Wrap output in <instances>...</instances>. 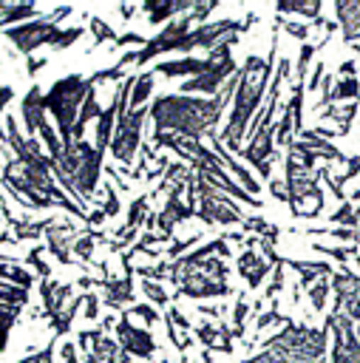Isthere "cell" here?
Returning a JSON list of instances; mask_svg holds the SVG:
<instances>
[{"label": "cell", "instance_id": "32", "mask_svg": "<svg viewBox=\"0 0 360 363\" xmlns=\"http://www.w3.org/2000/svg\"><path fill=\"white\" fill-rule=\"evenodd\" d=\"M142 295L147 298L150 306H170V295H167L164 286L156 284V281H142Z\"/></svg>", "mask_w": 360, "mask_h": 363}, {"label": "cell", "instance_id": "42", "mask_svg": "<svg viewBox=\"0 0 360 363\" xmlns=\"http://www.w3.org/2000/svg\"><path fill=\"white\" fill-rule=\"evenodd\" d=\"M11 99H14V88L0 82V116H6V108H9Z\"/></svg>", "mask_w": 360, "mask_h": 363}, {"label": "cell", "instance_id": "35", "mask_svg": "<svg viewBox=\"0 0 360 363\" xmlns=\"http://www.w3.org/2000/svg\"><path fill=\"white\" fill-rule=\"evenodd\" d=\"M125 77H128V71H122V68L111 65V68H99V71H94L88 79H91L94 85H102V82H122Z\"/></svg>", "mask_w": 360, "mask_h": 363}, {"label": "cell", "instance_id": "21", "mask_svg": "<svg viewBox=\"0 0 360 363\" xmlns=\"http://www.w3.org/2000/svg\"><path fill=\"white\" fill-rule=\"evenodd\" d=\"M357 102H343V105H329V108H323L326 113H320L323 119H329V122H334L337 125V136H343L349 128H351V119H354V113H357Z\"/></svg>", "mask_w": 360, "mask_h": 363}, {"label": "cell", "instance_id": "33", "mask_svg": "<svg viewBox=\"0 0 360 363\" xmlns=\"http://www.w3.org/2000/svg\"><path fill=\"white\" fill-rule=\"evenodd\" d=\"M167 264H170V261H156V264H147V267H136L133 275H139L142 281H156V284H162V281H167Z\"/></svg>", "mask_w": 360, "mask_h": 363}, {"label": "cell", "instance_id": "39", "mask_svg": "<svg viewBox=\"0 0 360 363\" xmlns=\"http://www.w3.org/2000/svg\"><path fill=\"white\" fill-rule=\"evenodd\" d=\"M323 77H326V65H323V62H315V65H312V77L306 79L303 88H306V91H317L320 82H323Z\"/></svg>", "mask_w": 360, "mask_h": 363}, {"label": "cell", "instance_id": "43", "mask_svg": "<svg viewBox=\"0 0 360 363\" xmlns=\"http://www.w3.org/2000/svg\"><path fill=\"white\" fill-rule=\"evenodd\" d=\"M269 193H272L278 201H286V184H283V179H272V182H269Z\"/></svg>", "mask_w": 360, "mask_h": 363}, {"label": "cell", "instance_id": "12", "mask_svg": "<svg viewBox=\"0 0 360 363\" xmlns=\"http://www.w3.org/2000/svg\"><path fill=\"white\" fill-rule=\"evenodd\" d=\"M193 3L196 0H145L139 9L147 14L150 26H164L176 17H184L193 9Z\"/></svg>", "mask_w": 360, "mask_h": 363}, {"label": "cell", "instance_id": "9", "mask_svg": "<svg viewBox=\"0 0 360 363\" xmlns=\"http://www.w3.org/2000/svg\"><path fill=\"white\" fill-rule=\"evenodd\" d=\"M133 267H125L119 278H108L102 284V306H108L111 312H125L128 306H133Z\"/></svg>", "mask_w": 360, "mask_h": 363}, {"label": "cell", "instance_id": "40", "mask_svg": "<svg viewBox=\"0 0 360 363\" xmlns=\"http://www.w3.org/2000/svg\"><path fill=\"white\" fill-rule=\"evenodd\" d=\"M45 65H48V57H37V54L26 57V74H28V77H37Z\"/></svg>", "mask_w": 360, "mask_h": 363}, {"label": "cell", "instance_id": "20", "mask_svg": "<svg viewBox=\"0 0 360 363\" xmlns=\"http://www.w3.org/2000/svg\"><path fill=\"white\" fill-rule=\"evenodd\" d=\"M96 94H99L96 88H94V91H88V96H85V102H82L79 116H77V125H74V139H85L88 122H91V119H96V116L102 113V105H99V96H96Z\"/></svg>", "mask_w": 360, "mask_h": 363}, {"label": "cell", "instance_id": "25", "mask_svg": "<svg viewBox=\"0 0 360 363\" xmlns=\"http://www.w3.org/2000/svg\"><path fill=\"white\" fill-rule=\"evenodd\" d=\"M275 9H278L281 17H283V14H300V17H306V20L312 23V20L320 17V9H323V6H320L317 0H309V3H278Z\"/></svg>", "mask_w": 360, "mask_h": 363}, {"label": "cell", "instance_id": "44", "mask_svg": "<svg viewBox=\"0 0 360 363\" xmlns=\"http://www.w3.org/2000/svg\"><path fill=\"white\" fill-rule=\"evenodd\" d=\"M354 71H357V65H354V60H346V62L340 65V77H354Z\"/></svg>", "mask_w": 360, "mask_h": 363}, {"label": "cell", "instance_id": "41", "mask_svg": "<svg viewBox=\"0 0 360 363\" xmlns=\"http://www.w3.org/2000/svg\"><path fill=\"white\" fill-rule=\"evenodd\" d=\"M60 357H62V363H82L79 354H77L74 340H62V343H60Z\"/></svg>", "mask_w": 360, "mask_h": 363}, {"label": "cell", "instance_id": "1", "mask_svg": "<svg viewBox=\"0 0 360 363\" xmlns=\"http://www.w3.org/2000/svg\"><path fill=\"white\" fill-rule=\"evenodd\" d=\"M238 88V71L224 82L215 96H187V94H159L147 105V119L153 133H176L187 139H201L215 133L232 94Z\"/></svg>", "mask_w": 360, "mask_h": 363}, {"label": "cell", "instance_id": "45", "mask_svg": "<svg viewBox=\"0 0 360 363\" xmlns=\"http://www.w3.org/2000/svg\"><path fill=\"white\" fill-rule=\"evenodd\" d=\"M159 363H170V360H164V357H162V360H159Z\"/></svg>", "mask_w": 360, "mask_h": 363}, {"label": "cell", "instance_id": "2", "mask_svg": "<svg viewBox=\"0 0 360 363\" xmlns=\"http://www.w3.org/2000/svg\"><path fill=\"white\" fill-rule=\"evenodd\" d=\"M278 23L272 28V48L266 57H258V54H249L241 65H238V88L232 94V108L227 113V122L218 133L221 145L235 156L241 153V142L249 130V122L255 119V113L261 111L264 105V96H266V88H269V79H272V71H275V62H278Z\"/></svg>", "mask_w": 360, "mask_h": 363}, {"label": "cell", "instance_id": "10", "mask_svg": "<svg viewBox=\"0 0 360 363\" xmlns=\"http://www.w3.org/2000/svg\"><path fill=\"white\" fill-rule=\"evenodd\" d=\"M210 68V57H179V60H162L156 62L150 71L156 77H164V79H193L198 74H204Z\"/></svg>", "mask_w": 360, "mask_h": 363}, {"label": "cell", "instance_id": "15", "mask_svg": "<svg viewBox=\"0 0 360 363\" xmlns=\"http://www.w3.org/2000/svg\"><path fill=\"white\" fill-rule=\"evenodd\" d=\"M116 116H119V99L116 94L111 96V102L102 108V113L96 116V130H94V147L108 153V145L113 139V128H116Z\"/></svg>", "mask_w": 360, "mask_h": 363}, {"label": "cell", "instance_id": "30", "mask_svg": "<svg viewBox=\"0 0 360 363\" xmlns=\"http://www.w3.org/2000/svg\"><path fill=\"white\" fill-rule=\"evenodd\" d=\"M275 23H278V28H283L289 37H295V40H300V43H306L309 40V34H312V26L309 23H298V20H286V17H275Z\"/></svg>", "mask_w": 360, "mask_h": 363}, {"label": "cell", "instance_id": "7", "mask_svg": "<svg viewBox=\"0 0 360 363\" xmlns=\"http://www.w3.org/2000/svg\"><path fill=\"white\" fill-rule=\"evenodd\" d=\"M193 298V301H207V298H224V295H232V286L230 284H221V281H213L207 278L204 272L198 269H190L179 284H176V295L170 298Z\"/></svg>", "mask_w": 360, "mask_h": 363}, {"label": "cell", "instance_id": "14", "mask_svg": "<svg viewBox=\"0 0 360 363\" xmlns=\"http://www.w3.org/2000/svg\"><path fill=\"white\" fill-rule=\"evenodd\" d=\"M74 298V286L71 284H60L54 278L48 281H40V301H43V312H45V320L54 318L57 312H62Z\"/></svg>", "mask_w": 360, "mask_h": 363}, {"label": "cell", "instance_id": "24", "mask_svg": "<svg viewBox=\"0 0 360 363\" xmlns=\"http://www.w3.org/2000/svg\"><path fill=\"white\" fill-rule=\"evenodd\" d=\"M43 252H45V244H34L31 250H28V255L23 258V267L28 269H34V278H40V281H48L51 278V267L43 261Z\"/></svg>", "mask_w": 360, "mask_h": 363}, {"label": "cell", "instance_id": "19", "mask_svg": "<svg viewBox=\"0 0 360 363\" xmlns=\"http://www.w3.org/2000/svg\"><path fill=\"white\" fill-rule=\"evenodd\" d=\"M153 91H156V74L150 68L142 71V74H136V82H133V91H130V99H128V111H136V108L150 105Z\"/></svg>", "mask_w": 360, "mask_h": 363}, {"label": "cell", "instance_id": "13", "mask_svg": "<svg viewBox=\"0 0 360 363\" xmlns=\"http://www.w3.org/2000/svg\"><path fill=\"white\" fill-rule=\"evenodd\" d=\"M269 272H272V264L264 261L258 250L244 247V252L238 255V275L244 278V284H247L249 289H258V286L266 281Z\"/></svg>", "mask_w": 360, "mask_h": 363}, {"label": "cell", "instance_id": "18", "mask_svg": "<svg viewBox=\"0 0 360 363\" xmlns=\"http://www.w3.org/2000/svg\"><path fill=\"white\" fill-rule=\"evenodd\" d=\"M283 264L298 272V281H300V286H306V289H309L315 281L329 278V275L334 272L332 264H326V261H295V258H283Z\"/></svg>", "mask_w": 360, "mask_h": 363}, {"label": "cell", "instance_id": "31", "mask_svg": "<svg viewBox=\"0 0 360 363\" xmlns=\"http://www.w3.org/2000/svg\"><path fill=\"white\" fill-rule=\"evenodd\" d=\"M315 51H317V45H312V43H303V45H300L298 62H295V82H303V85H306V71H309V62H312Z\"/></svg>", "mask_w": 360, "mask_h": 363}, {"label": "cell", "instance_id": "27", "mask_svg": "<svg viewBox=\"0 0 360 363\" xmlns=\"http://www.w3.org/2000/svg\"><path fill=\"white\" fill-rule=\"evenodd\" d=\"M96 207L105 213V218H113V216H119V213H122L119 193L113 190V184H111V182H102V201H99Z\"/></svg>", "mask_w": 360, "mask_h": 363}, {"label": "cell", "instance_id": "6", "mask_svg": "<svg viewBox=\"0 0 360 363\" xmlns=\"http://www.w3.org/2000/svg\"><path fill=\"white\" fill-rule=\"evenodd\" d=\"M332 332V363H360V337L354 332L351 318L343 312H332L323 323Z\"/></svg>", "mask_w": 360, "mask_h": 363}, {"label": "cell", "instance_id": "46", "mask_svg": "<svg viewBox=\"0 0 360 363\" xmlns=\"http://www.w3.org/2000/svg\"><path fill=\"white\" fill-rule=\"evenodd\" d=\"M130 363H133V360H130Z\"/></svg>", "mask_w": 360, "mask_h": 363}, {"label": "cell", "instance_id": "22", "mask_svg": "<svg viewBox=\"0 0 360 363\" xmlns=\"http://www.w3.org/2000/svg\"><path fill=\"white\" fill-rule=\"evenodd\" d=\"M0 281H6V284H11V286H20V289H31L34 286V272L31 269H26L23 264H3L0 261Z\"/></svg>", "mask_w": 360, "mask_h": 363}, {"label": "cell", "instance_id": "4", "mask_svg": "<svg viewBox=\"0 0 360 363\" xmlns=\"http://www.w3.org/2000/svg\"><path fill=\"white\" fill-rule=\"evenodd\" d=\"M94 88L96 85L85 74H68V77H60L48 91H43V105L57 125L60 142L74 139V125H77L79 108H82L88 91H94Z\"/></svg>", "mask_w": 360, "mask_h": 363}, {"label": "cell", "instance_id": "17", "mask_svg": "<svg viewBox=\"0 0 360 363\" xmlns=\"http://www.w3.org/2000/svg\"><path fill=\"white\" fill-rule=\"evenodd\" d=\"M45 11H40L34 3H9V0H0V28H11V26H20L26 20H37L43 17Z\"/></svg>", "mask_w": 360, "mask_h": 363}, {"label": "cell", "instance_id": "8", "mask_svg": "<svg viewBox=\"0 0 360 363\" xmlns=\"http://www.w3.org/2000/svg\"><path fill=\"white\" fill-rule=\"evenodd\" d=\"M204 139H207L210 150L218 156V162L224 164V170H227V173H230V176H232V179H235V182H238L249 196H255V199H258V193H261V182H255V176H252V173H249V170H247V167H244V164H241V162H238V159H235V156L221 145L218 130H215V133H207Z\"/></svg>", "mask_w": 360, "mask_h": 363}, {"label": "cell", "instance_id": "23", "mask_svg": "<svg viewBox=\"0 0 360 363\" xmlns=\"http://www.w3.org/2000/svg\"><path fill=\"white\" fill-rule=\"evenodd\" d=\"M23 315V306H9V303H0V354L9 349V340H11V332L17 326Z\"/></svg>", "mask_w": 360, "mask_h": 363}, {"label": "cell", "instance_id": "38", "mask_svg": "<svg viewBox=\"0 0 360 363\" xmlns=\"http://www.w3.org/2000/svg\"><path fill=\"white\" fill-rule=\"evenodd\" d=\"M145 43H147L145 34H139V31H125V34H119V37L113 40V48H125V45H136V48H142Z\"/></svg>", "mask_w": 360, "mask_h": 363}, {"label": "cell", "instance_id": "37", "mask_svg": "<svg viewBox=\"0 0 360 363\" xmlns=\"http://www.w3.org/2000/svg\"><path fill=\"white\" fill-rule=\"evenodd\" d=\"M14 363H54V343H48V346L40 349V352H28L26 357H20V360H14Z\"/></svg>", "mask_w": 360, "mask_h": 363}, {"label": "cell", "instance_id": "26", "mask_svg": "<svg viewBox=\"0 0 360 363\" xmlns=\"http://www.w3.org/2000/svg\"><path fill=\"white\" fill-rule=\"evenodd\" d=\"M249 318V303L244 295H238L235 306H232V318H230V329H232V337L235 340H244V323Z\"/></svg>", "mask_w": 360, "mask_h": 363}, {"label": "cell", "instance_id": "34", "mask_svg": "<svg viewBox=\"0 0 360 363\" xmlns=\"http://www.w3.org/2000/svg\"><path fill=\"white\" fill-rule=\"evenodd\" d=\"M306 295H309V303L315 306V312H323V309H326V298H329V278L315 281V284L306 289Z\"/></svg>", "mask_w": 360, "mask_h": 363}, {"label": "cell", "instance_id": "11", "mask_svg": "<svg viewBox=\"0 0 360 363\" xmlns=\"http://www.w3.org/2000/svg\"><path fill=\"white\" fill-rule=\"evenodd\" d=\"M20 113H23V128H26V136L28 139H37V128L43 122H48V111L43 105V88L34 82L23 99H20Z\"/></svg>", "mask_w": 360, "mask_h": 363}, {"label": "cell", "instance_id": "28", "mask_svg": "<svg viewBox=\"0 0 360 363\" xmlns=\"http://www.w3.org/2000/svg\"><path fill=\"white\" fill-rule=\"evenodd\" d=\"M88 31H91V40H94V45H102V43H108V40L113 43V40L119 37V34H116V31H113V28H111V26H108L102 17H96V14L88 20ZM94 45H91V48H94Z\"/></svg>", "mask_w": 360, "mask_h": 363}, {"label": "cell", "instance_id": "29", "mask_svg": "<svg viewBox=\"0 0 360 363\" xmlns=\"http://www.w3.org/2000/svg\"><path fill=\"white\" fill-rule=\"evenodd\" d=\"M122 315H125V318H139V320L145 323V329H150L153 323H159V320H162L159 309H156V306H150V303H133V306H128Z\"/></svg>", "mask_w": 360, "mask_h": 363}, {"label": "cell", "instance_id": "16", "mask_svg": "<svg viewBox=\"0 0 360 363\" xmlns=\"http://www.w3.org/2000/svg\"><path fill=\"white\" fill-rule=\"evenodd\" d=\"M334 14H337V26L343 31V43L360 40V0H337Z\"/></svg>", "mask_w": 360, "mask_h": 363}, {"label": "cell", "instance_id": "36", "mask_svg": "<svg viewBox=\"0 0 360 363\" xmlns=\"http://www.w3.org/2000/svg\"><path fill=\"white\" fill-rule=\"evenodd\" d=\"M99 306H102V301H99V295L96 292H82V318L85 320H96L99 318Z\"/></svg>", "mask_w": 360, "mask_h": 363}, {"label": "cell", "instance_id": "3", "mask_svg": "<svg viewBox=\"0 0 360 363\" xmlns=\"http://www.w3.org/2000/svg\"><path fill=\"white\" fill-rule=\"evenodd\" d=\"M3 37L14 45L17 54L23 57H31L37 54L40 48H51V51H65L71 48L74 43H79L85 37V28L82 26H71V28H60V23H54L48 14L37 17V20H26L20 26H11V28H3Z\"/></svg>", "mask_w": 360, "mask_h": 363}, {"label": "cell", "instance_id": "5", "mask_svg": "<svg viewBox=\"0 0 360 363\" xmlns=\"http://www.w3.org/2000/svg\"><path fill=\"white\" fill-rule=\"evenodd\" d=\"M113 340L119 343V349H122L130 360H133V357H139V360H153V357H156V349H159L153 332L145 329V326H136V323H133L130 318H125V315H119V320H116V326H113Z\"/></svg>", "mask_w": 360, "mask_h": 363}]
</instances>
